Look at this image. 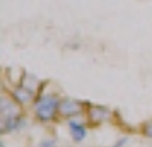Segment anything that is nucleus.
Here are the masks:
<instances>
[{
  "instance_id": "obj_7",
  "label": "nucleus",
  "mask_w": 152,
  "mask_h": 147,
  "mask_svg": "<svg viewBox=\"0 0 152 147\" xmlns=\"http://www.w3.org/2000/svg\"><path fill=\"white\" fill-rule=\"evenodd\" d=\"M21 84L24 86V87L31 89V91L38 92V91H39V87H41V80H39V79H36L34 75L24 74V75H22V79H21Z\"/></svg>"
},
{
  "instance_id": "obj_6",
  "label": "nucleus",
  "mask_w": 152,
  "mask_h": 147,
  "mask_svg": "<svg viewBox=\"0 0 152 147\" xmlns=\"http://www.w3.org/2000/svg\"><path fill=\"white\" fill-rule=\"evenodd\" d=\"M69 128H70V135L74 142H82L87 135V128L82 125V121H79L77 118H70L69 120Z\"/></svg>"
},
{
  "instance_id": "obj_1",
  "label": "nucleus",
  "mask_w": 152,
  "mask_h": 147,
  "mask_svg": "<svg viewBox=\"0 0 152 147\" xmlns=\"http://www.w3.org/2000/svg\"><path fill=\"white\" fill-rule=\"evenodd\" d=\"M60 101L62 99L58 98L53 92H43L36 98L34 105H33V111H34V116L38 121H43V123H48V121H53L55 116L58 115V108H60Z\"/></svg>"
},
{
  "instance_id": "obj_5",
  "label": "nucleus",
  "mask_w": 152,
  "mask_h": 147,
  "mask_svg": "<svg viewBox=\"0 0 152 147\" xmlns=\"http://www.w3.org/2000/svg\"><path fill=\"white\" fill-rule=\"evenodd\" d=\"M87 118L92 123H104L111 118V110L103 105H91L87 108Z\"/></svg>"
},
{
  "instance_id": "obj_4",
  "label": "nucleus",
  "mask_w": 152,
  "mask_h": 147,
  "mask_svg": "<svg viewBox=\"0 0 152 147\" xmlns=\"http://www.w3.org/2000/svg\"><path fill=\"white\" fill-rule=\"evenodd\" d=\"M10 94L14 96V99H15V101H17L21 106L34 105L36 98H38L34 91H31V89H28V87H24L22 84H17V86H15Z\"/></svg>"
},
{
  "instance_id": "obj_8",
  "label": "nucleus",
  "mask_w": 152,
  "mask_h": 147,
  "mask_svg": "<svg viewBox=\"0 0 152 147\" xmlns=\"http://www.w3.org/2000/svg\"><path fill=\"white\" fill-rule=\"evenodd\" d=\"M142 133H144L145 137H151L152 139V120L145 121L144 125H142Z\"/></svg>"
},
{
  "instance_id": "obj_3",
  "label": "nucleus",
  "mask_w": 152,
  "mask_h": 147,
  "mask_svg": "<svg viewBox=\"0 0 152 147\" xmlns=\"http://www.w3.org/2000/svg\"><path fill=\"white\" fill-rule=\"evenodd\" d=\"M80 113H84V105L80 101L74 98H63L60 101V108H58V115L63 118H75Z\"/></svg>"
},
{
  "instance_id": "obj_9",
  "label": "nucleus",
  "mask_w": 152,
  "mask_h": 147,
  "mask_svg": "<svg viewBox=\"0 0 152 147\" xmlns=\"http://www.w3.org/2000/svg\"><path fill=\"white\" fill-rule=\"evenodd\" d=\"M39 147H55V140H45V142H41Z\"/></svg>"
},
{
  "instance_id": "obj_2",
  "label": "nucleus",
  "mask_w": 152,
  "mask_h": 147,
  "mask_svg": "<svg viewBox=\"0 0 152 147\" xmlns=\"http://www.w3.org/2000/svg\"><path fill=\"white\" fill-rule=\"evenodd\" d=\"M0 116H2V121H7L10 118H15V116H22L21 105L9 92H4L0 98Z\"/></svg>"
}]
</instances>
